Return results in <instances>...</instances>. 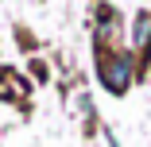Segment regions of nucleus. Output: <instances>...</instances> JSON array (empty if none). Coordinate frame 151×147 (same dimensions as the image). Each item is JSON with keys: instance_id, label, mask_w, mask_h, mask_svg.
<instances>
[{"instance_id": "nucleus-1", "label": "nucleus", "mask_w": 151, "mask_h": 147, "mask_svg": "<svg viewBox=\"0 0 151 147\" xmlns=\"http://www.w3.org/2000/svg\"><path fill=\"white\" fill-rule=\"evenodd\" d=\"M128 62H124V58H120V62H109L105 66V77H109V85H112V89H124V81H128Z\"/></svg>"}]
</instances>
